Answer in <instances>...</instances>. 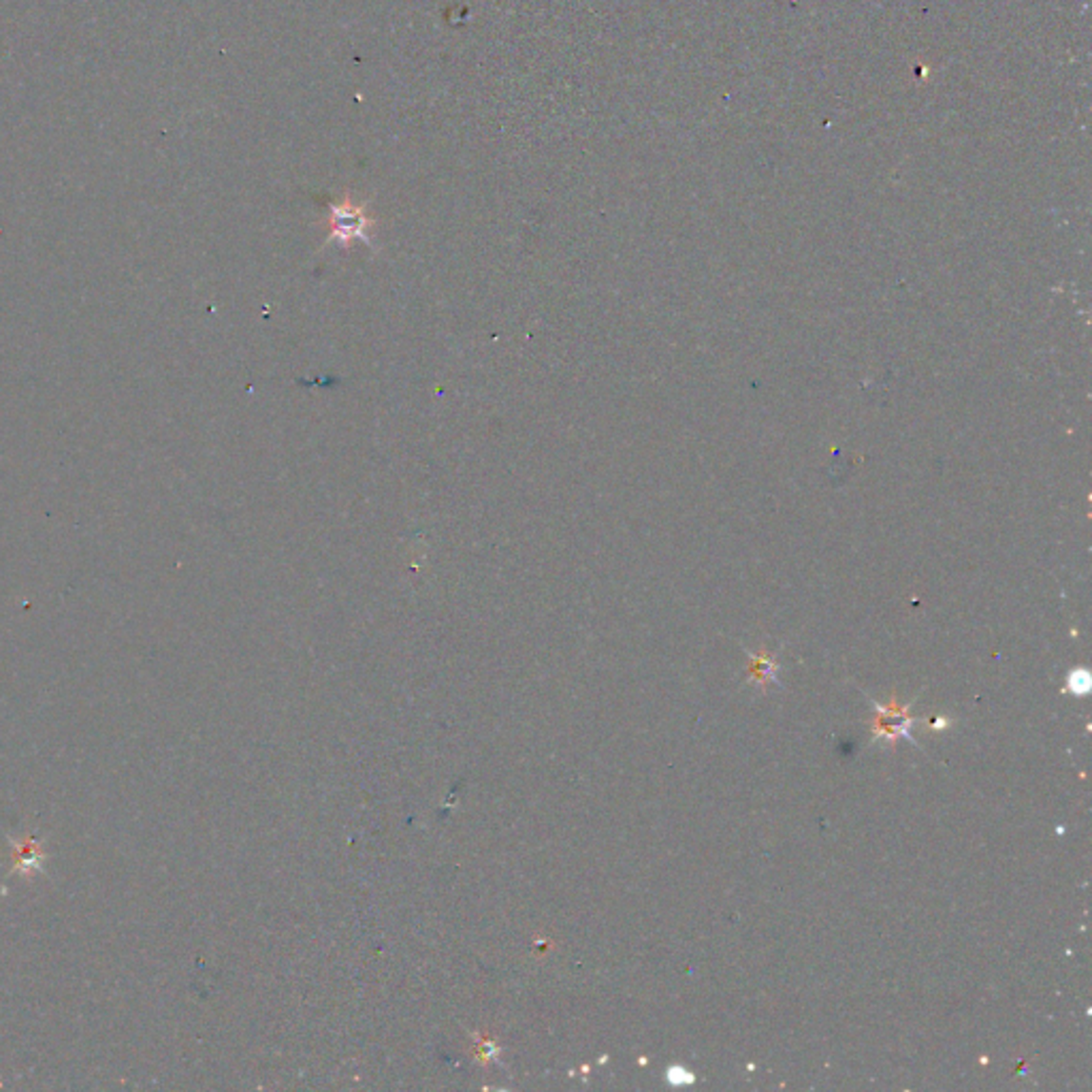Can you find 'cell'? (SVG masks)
<instances>
[{
  "label": "cell",
  "mask_w": 1092,
  "mask_h": 1092,
  "mask_svg": "<svg viewBox=\"0 0 1092 1092\" xmlns=\"http://www.w3.org/2000/svg\"><path fill=\"white\" fill-rule=\"evenodd\" d=\"M1067 685H1069V689H1071V692L1076 694V696H1086V694L1090 692V687H1092V678H1090V675L1086 673V670L1078 668V670H1071V673H1069Z\"/></svg>",
  "instance_id": "cell-4"
},
{
  "label": "cell",
  "mask_w": 1092,
  "mask_h": 1092,
  "mask_svg": "<svg viewBox=\"0 0 1092 1092\" xmlns=\"http://www.w3.org/2000/svg\"><path fill=\"white\" fill-rule=\"evenodd\" d=\"M666 1080L670 1082V1084H675V1086L694 1084V1082H696L694 1073H689V1071H687V1069H683V1067H673V1069H668V1073H666Z\"/></svg>",
  "instance_id": "cell-5"
},
{
  "label": "cell",
  "mask_w": 1092,
  "mask_h": 1092,
  "mask_svg": "<svg viewBox=\"0 0 1092 1092\" xmlns=\"http://www.w3.org/2000/svg\"><path fill=\"white\" fill-rule=\"evenodd\" d=\"M947 726H950V721H945L943 718H939V719L933 723V728H937V730H945Z\"/></svg>",
  "instance_id": "cell-6"
},
{
  "label": "cell",
  "mask_w": 1092,
  "mask_h": 1092,
  "mask_svg": "<svg viewBox=\"0 0 1092 1092\" xmlns=\"http://www.w3.org/2000/svg\"><path fill=\"white\" fill-rule=\"evenodd\" d=\"M751 661H754V664H751V668H749V677L759 681L758 685H768V681H777V677H775L777 666L773 664L771 657L754 656L751 657Z\"/></svg>",
  "instance_id": "cell-3"
},
{
  "label": "cell",
  "mask_w": 1092,
  "mask_h": 1092,
  "mask_svg": "<svg viewBox=\"0 0 1092 1092\" xmlns=\"http://www.w3.org/2000/svg\"><path fill=\"white\" fill-rule=\"evenodd\" d=\"M871 706L875 709V719H873V730H871L873 740L883 738L885 742H890V745L894 747L900 737H905L907 740L913 742V745H916V740H913V737H911V726H913V721H916L909 715L911 702L902 706L897 702V696H892V700L888 704H880L877 700H871Z\"/></svg>",
  "instance_id": "cell-1"
},
{
  "label": "cell",
  "mask_w": 1092,
  "mask_h": 1092,
  "mask_svg": "<svg viewBox=\"0 0 1092 1092\" xmlns=\"http://www.w3.org/2000/svg\"><path fill=\"white\" fill-rule=\"evenodd\" d=\"M367 227H370V220L363 216L361 210L353 208V205L334 208V213H331V237H342V239L361 237L365 241H370Z\"/></svg>",
  "instance_id": "cell-2"
}]
</instances>
